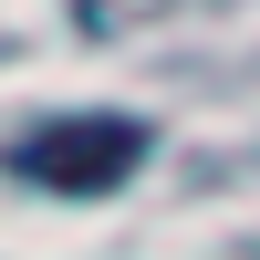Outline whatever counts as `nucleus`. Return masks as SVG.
I'll return each instance as SVG.
<instances>
[{"mask_svg":"<svg viewBox=\"0 0 260 260\" xmlns=\"http://www.w3.org/2000/svg\"><path fill=\"white\" fill-rule=\"evenodd\" d=\"M136 156H146L136 115H62V125H42V136H21V167H31L42 187H62V198H94V187L136 177Z\"/></svg>","mask_w":260,"mask_h":260,"instance_id":"obj_1","label":"nucleus"}]
</instances>
